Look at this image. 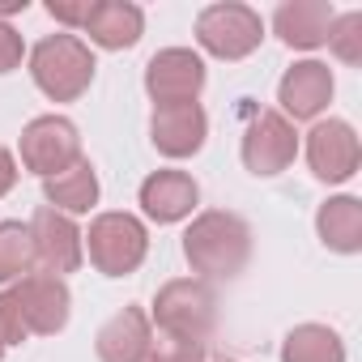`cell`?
Masks as SVG:
<instances>
[{"mask_svg": "<svg viewBox=\"0 0 362 362\" xmlns=\"http://www.w3.org/2000/svg\"><path fill=\"white\" fill-rule=\"evenodd\" d=\"M184 256L188 264L201 273V277H214V281H230L243 273L247 256H252V226L239 218V214H226V209H209L201 214L188 235H184Z\"/></svg>", "mask_w": 362, "mask_h": 362, "instance_id": "cell-1", "label": "cell"}, {"mask_svg": "<svg viewBox=\"0 0 362 362\" xmlns=\"http://www.w3.org/2000/svg\"><path fill=\"white\" fill-rule=\"evenodd\" d=\"M153 324L175 345L205 349V341L214 337V324H218V298H214V290L205 281L175 277L153 298Z\"/></svg>", "mask_w": 362, "mask_h": 362, "instance_id": "cell-2", "label": "cell"}, {"mask_svg": "<svg viewBox=\"0 0 362 362\" xmlns=\"http://www.w3.org/2000/svg\"><path fill=\"white\" fill-rule=\"evenodd\" d=\"M94 52L77 35H47L30 52V77L52 103H73L94 81Z\"/></svg>", "mask_w": 362, "mask_h": 362, "instance_id": "cell-3", "label": "cell"}, {"mask_svg": "<svg viewBox=\"0 0 362 362\" xmlns=\"http://www.w3.org/2000/svg\"><path fill=\"white\" fill-rule=\"evenodd\" d=\"M81 243L90 247L94 269L107 273V277L136 273L145 252H149V235L132 214H98L90 222V235H81Z\"/></svg>", "mask_w": 362, "mask_h": 362, "instance_id": "cell-4", "label": "cell"}, {"mask_svg": "<svg viewBox=\"0 0 362 362\" xmlns=\"http://www.w3.org/2000/svg\"><path fill=\"white\" fill-rule=\"evenodd\" d=\"M264 22L247 5H209L197 18V43L218 60H243L260 47Z\"/></svg>", "mask_w": 362, "mask_h": 362, "instance_id": "cell-5", "label": "cell"}, {"mask_svg": "<svg viewBox=\"0 0 362 362\" xmlns=\"http://www.w3.org/2000/svg\"><path fill=\"white\" fill-rule=\"evenodd\" d=\"M81 162V136L77 124L64 115H39L22 128V166L39 179L64 175Z\"/></svg>", "mask_w": 362, "mask_h": 362, "instance_id": "cell-6", "label": "cell"}, {"mask_svg": "<svg viewBox=\"0 0 362 362\" xmlns=\"http://www.w3.org/2000/svg\"><path fill=\"white\" fill-rule=\"evenodd\" d=\"M145 90L153 107L197 103V94L205 90V60L188 47H166L145 64Z\"/></svg>", "mask_w": 362, "mask_h": 362, "instance_id": "cell-7", "label": "cell"}, {"mask_svg": "<svg viewBox=\"0 0 362 362\" xmlns=\"http://www.w3.org/2000/svg\"><path fill=\"white\" fill-rule=\"evenodd\" d=\"M30 239H35V260L43 264V273L64 277V273L81 269L86 243H81V230L73 226L69 214H60L52 205H39L35 218H30Z\"/></svg>", "mask_w": 362, "mask_h": 362, "instance_id": "cell-8", "label": "cell"}, {"mask_svg": "<svg viewBox=\"0 0 362 362\" xmlns=\"http://www.w3.org/2000/svg\"><path fill=\"white\" fill-rule=\"evenodd\" d=\"M13 303L22 311L26 332H39V337L60 332L73 311V294H69L64 277H52V273H26L13 286Z\"/></svg>", "mask_w": 362, "mask_h": 362, "instance_id": "cell-9", "label": "cell"}, {"mask_svg": "<svg viewBox=\"0 0 362 362\" xmlns=\"http://www.w3.org/2000/svg\"><path fill=\"white\" fill-rule=\"evenodd\" d=\"M298 153V136L294 124L281 111H260L252 119V128L243 132V166L252 175H281Z\"/></svg>", "mask_w": 362, "mask_h": 362, "instance_id": "cell-10", "label": "cell"}, {"mask_svg": "<svg viewBox=\"0 0 362 362\" xmlns=\"http://www.w3.org/2000/svg\"><path fill=\"white\" fill-rule=\"evenodd\" d=\"M307 162H311L315 179H324V184H345L362 162L358 132L345 119H320L307 132Z\"/></svg>", "mask_w": 362, "mask_h": 362, "instance_id": "cell-11", "label": "cell"}, {"mask_svg": "<svg viewBox=\"0 0 362 362\" xmlns=\"http://www.w3.org/2000/svg\"><path fill=\"white\" fill-rule=\"evenodd\" d=\"M209 136V119L201 103H175V107H153L149 119V141L166 158H192Z\"/></svg>", "mask_w": 362, "mask_h": 362, "instance_id": "cell-12", "label": "cell"}, {"mask_svg": "<svg viewBox=\"0 0 362 362\" xmlns=\"http://www.w3.org/2000/svg\"><path fill=\"white\" fill-rule=\"evenodd\" d=\"M197 205H201V188H197V179L188 170H153L141 184V209L158 226L184 222Z\"/></svg>", "mask_w": 362, "mask_h": 362, "instance_id": "cell-13", "label": "cell"}, {"mask_svg": "<svg viewBox=\"0 0 362 362\" xmlns=\"http://www.w3.org/2000/svg\"><path fill=\"white\" fill-rule=\"evenodd\" d=\"M277 103L286 119H315L328 103H332V73L320 60H298L294 69H286L281 86H277Z\"/></svg>", "mask_w": 362, "mask_h": 362, "instance_id": "cell-14", "label": "cell"}, {"mask_svg": "<svg viewBox=\"0 0 362 362\" xmlns=\"http://www.w3.org/2000/svg\"><path fill=\"white\" fill-rule=\"evenodd\" d=\"M94 349H98V362H145L153 354V328H149V315L141 307H124L115 311L98 337H94Z\"/></svg>", "mask_w": 362, "mask_h": 362, "instance_id": "cell-15", "label": "cell"}, {"mask_svg": "<svg viewBox=\"0 0 362 362\" xmlns=\"http://www.w3.org/2000/svg\"><path fill=\"white\" fill-rule=\"evenodd\" d=\"M332 5H324V0H286V5L273 13V30L286 47L294 52H315L324 47L328 39V26H332Z\"/></svg>", "mask_w": 362, "mask_h": 362, "instance_id": "cell-16", "label": "cell"}, {"mask_svg": "<svg viewBox=\"0 0 362 362\" xmlns=\"http://www.w3.org/2000/svg\"><path fill=\"white\" fill-rule=\"evenodd\" d=\"M81 30L90 35V43H98L107 52H124V47H132L141 39L145 13L136 5H128V0H98V5H90Z\"/></svg>", "mask_w": 362, "mask_h": 362, "instance_id": "cell-17", "label": "cell"}, {"mask_svg": "<svg viewBox=\"0 0 362 362\" xmlns=\"http://www.w3.org/2000/svg\"><path fill=\"white\" fill-rule=\"evenodd\" d=\"M315 230L328 252H341V256L362 252V201H354V197L324 201L315 214Z\"/></svg>", "mask_w": 362, "mask_h": 362, "instance_id": "cell-18", "label": "cell"}, {"mask_svg": "<svg viewBox=\"0 0 362 362\" xmlns=\"http://www.w3.org/2000/svg\"><path fill=\"white\" fill-rule=\"evenodd\" d=\"M43 197H47V205L60 209V214H90V209L98 205V175H94V166L81 158V162L69 166L64 175L43 179Z\"/></svg>", "mask_w": 362, "mask_h": 362, "instance_id": "cell-19", "label": "cell"}, {"mask_svg": "<svg viewBox=\"0 0 362 362\" xmlns=\"http://www.w3.org/2000/svg\"><path fill=\"white\" fill-rule=\"evenodd\" d=\"M281 362H345V341L328 324H298L281 341Z\"/></svg>", "mask_w": 362, "mask_h": 362, "instance_id": "cell-20", "label": "cell"}, {"mask_svg": "<svg viewBox=\"0 0 362 362\" xmlns=\"http://www.w3.org/2000/svg\"><path fill=\"white\" fill-rule=\"evenodd\" d=\"M35 239L30 226L22 222H0V286L5 281H22L35 269Z\"/></svg>", "mask_w": 362, "mask_h": 362, "instance_id": "cell-21", "label": "cell"}, {"mask_svg": "<svg viewBox=\"0 0 362 362\" xmlns=\"http://www.w3.org/2000/svg\"><path fill=\"white\" fill-rule=\"evenodd\" d=\"M324 43L332 47V56H337L341 64H362V13H341V18H332Z\"/></svg>", "mask_w": 362, "mask_h": 362, "instance_id": "cell-22", "label": "cell"}, {"mask_svg": "<svg viewBox=\"0 0 362 362\" xmlns=\"http://www.w3.org/2000/svg\"><path fill=\"white\" fill-rule=\"evenodd\" d=\"M0 341L5 345H22L26 341V324H22V311H18L13 294H0Z\"/></svg>", "mask_w": 362, "mask_h": 362, "instance_id": "cell-23", "label": "cell"}, {"mask_svg": "<svg viewBox=\"0 0 362 362\" xmlns=\"http://www.w3.org/2000/svg\"><path fill=\"white\" fill-rule=\"evenodd\" d=\"M22 35L9 26V22H0V73H13L22 64Z\"/></svg>", "mask_w": 362, "mask_h": 362, "instance_id": "cell-24", "label": "cell"}, {"mask_svg": "<svg viewBox=\"0 0 362 362\" xmlns=\"http://www.w3.org/2000/svg\"><path fill=\"white\" fill-rule=\"evenodd\" d=\"M47 13H52L56 22H64V26H86L90 0H86V5H64V0H52V5H47Z\"/></svg>", "mask_w": 362, "mask_h": 362, "instance_id": "cell-25", "label": "cell"}, {"mask_svg": "<svg viewBox=\"0 0 362 362\" xmlns=\"http://www.w3.org/2000/svg\"><path fill=\"white\" fill-rule=\"evenodd\" d=\"M145 362H205V349H192V345H175V349H158V354H149Z\"/></svg>", "mask_w": 362, "mask_h": 362, "instance_id": "cell-26", "label": "cell"}, {"mask_svg": "<svg viewBox=\"0 0 362 362\" xmlns=\"http://www.w3.org/2000/svg\"><path fill=\"white\" fill-rule=\"evenodd\" d=\"M13 184H18V162H13V153L5 145H0V197H5Z\"/></svg>", "mask_w": 362, "mask_h": 362, "instance_id": "cell-27", "label": "cell"}, {"mask_svg": "<svg viewBox=\"0 0 362 362\" xmlns=\"http://www.w3.org/2000/svg\"><path fill=\"white\" fill-rule=\"evenodd\" d=\"M5 13H26V0H0V18Z\"/></svg>", "mask_w": 362, "mask_h": 362, "instance_id": "cell-28", "label": "cell"}, {"mask_svg": "<svg viewBox=\"0 0 362 362\" xmlns=\"http://www.w3.org/2000/svg\"><path fill=\"white\" fill-rule=\"evenodd\" d=\"M0 358H5V341H0Z\"/></svg>", "mask_w": 362, "mask_h": 362, "instance_id": "cell-29", "label": "cell"}]
</instances>
